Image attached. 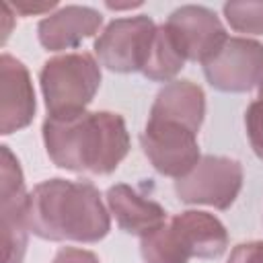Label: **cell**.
I'll use <instances>...</instances> for the list:
<instances>
[{"instance_id":"obj_1","label":"cell","mask_w":263,"mask_h":263,"mask_svg":"<svg viewBox=\"0 0 263 263\" xmlns=\"http://www.w3.org/2000/svg\"><path fill=\"white\" fill-rule=\"evenodd\" d=\"M43 144L60 168L90 175H109L127 156L129 136L121 115L111 111H80L47 115Z\"/></svg>"},{"instance_id":"obj_2","label":"cell","mask_w":263,"mask_h":263,"mask_svg":"<svg viewBox=\"0 0 263 263\" xmlns=\"http://www.w3.org/2000/svg\"><path fill=\"white\" fill-rule=\"evenodd\" d=\"M27 224L45 240L97 242L107 236L111 220L99 189L88 181L49 179L29 193Z\"/></svg>"},{"instance_id":"obj_3","label":"cell","mask_w":263,"mask_h":263,"mask_svg":"<svg viewBox=\"0 0 263 263\" xmlns=\"http://www.w3.org/2000/svg\"><path fill=\"white\" fill-rule=\"evenodd\" d=\"M228 247L224 224L208 212H183L142 236L144 263H187L191 257L216 259Z\"/></svg>"},{"instance_id":"obj_4","label":"cell","mask_w":263,"mask_h":263,"mask_svg":"<svg viewBox=\"0 0 263 263\" xmlns=\"http://www.w3.org/2000/svg\"><path fill=\"white\" fill-rule=\"evenodd\" d=\"M39 80L49 115H70L86 111L99 90L101 68L86 51L62 53L43 64Z\"/></svg>"},{"instance_id":"obj_5","label":"cell","mask_w":263,"mask_h":263,"mask_svg":"<svg viewBox=\"0 0 263 263\" xmlns=\"http://www.w3.org/2000/svg\"><path fill=\"white\" fill-rule=\"evenodd\" d=\"M158 27L146 14L115 18L97 37L92 49L101 66L111 72H142L156 37Z\"/></svg>"},{"instance_id":"obj_6","label":"cell","mask_w":263,"mask_h":263,"mask_svg":"<svg viewBox=\"0 0 263 263\" xmlns=\"http://www.w3.org/2000/svg\"><path fill=\"white\" fill-rule=\"evenodd\" d=\"M27 205L29 193L18 158L8 146H0V230H2V263H23L27 251Z\"/></svg>"},{"instance_id":"obj_7","label":"cell","mask_w":263,"mask_h":263,"mask_svg":"<svg viewBox=\"0 0 263 263\" xmlns=\"http://www.w3.org/2000/svg\"><path fill=\"white\" fill-rule=\"evenodd\" d=\"M242 187V166L228 156H201L199 162L175 181L177 197L183 203H203L228 210Z\"/></svg>"},{"instance_id":"obj_8","label":"cell","mask_w":263,"mask_h":263,"mask_svg":"<svg viewBox=\"0 0 263 263\" xmlns=\"http://www.w3.org/2000/svg\"><path fill=\"white\" fill-rule=\"evenodd\" d=\"M140 144L150 164L166 177L181 179L199 162L197 134L181 123L148 119Z\"/></svg>"},{"instance_id":"obj_9","label":"cell","mask_w":263,"mask_h":263,"mask_svg":"<svg viewBox=\"0 0 263 263\" xmlns=\"http://www.w3.org/2000/svg\"><path fill=\"white\" fill-rule=\"evenodd\" d=\"M185 60L210 62L226 43V29L220 18L205 6L187 4L171 12L162 25Z\"/></svg>"},{"instance_id":"obj_10","label":"cell","mask_w":263,"mask_h":263,"mask_svg":"<svg viewBox=\"0 0 263 263\" xmlns=\"http://www.w3.org/2000/svg\"><path fill=\"white\" fill-rule=\"evenodd\" d=\"M203 74L218 90H251L263 76V45L247 37H228L222 49L203 64Z\"/></svg>"},{"instance_id":"obj_11","label":"cell","mask_w":263,"mask_h":263,"mask_svg":"<svg viewBox=\"0 0 263 263\" xmlns=\"http://www.w3.org/2000/svg\"><path fill=\"white\" fill-rule=\"evenodd\" d=\"M35 90L25 64L10 53L0 58V134H12L31 123Z\"/></svg>"},{"instance_id":"obj_12","label":"cell","mask_w":263,"mask_h":263,"mask_svg":"<svg viewBox=\"0 0 263 263\" xmlns=\"http://www.w3.org/2000/svg\"><path fill=\"white\" fill-rule=\"evenodd\" d=\"M103 23L99 10L90 6H64L45 18H41L37 27L39 41L49 51L70 49L82 43L86 37L95 35Z\"/></svg>"},{"instance_id":"obj_13","label":"cell","mask_w":263,"mask_h":263,"mask_svg":"<svg viewBox=\"0 0 263 263\" xmlns=\"http://www.w3.org/2000/svg\"><path fill=\"white\" fill-rule=\"evenodd\" d=\"M205 115V95L191 80H173L162 86L150 107L148 119L181 123L191 132H199Z\"/></svg>"},{"instance_id":"obj_14","label":"cell","mask_w":263,"mask_h":263,"mask_svg":"<svg viewBox=\"0 0 263 263\" xmlns=\"http://www.w3.org/2000/svg\"><path fill=\"white\" fill-rule=\"evenodd\" d=\"M107 205L119 228L127 234L146 236L166 222V212L160 203L142 197L129 185L117 183L107 191Z\"/></svg>"},{"instance_id":"obj_15","label":"cell","mask_w":263,"mask_h":263,"mask_svg":"<svg viewBox=\"0 0 263 263\" xmlns=\"http://www.w3.org/2000/svg\"><path fill=\"white\" fill-rule=\"evenodd\" d=\"M183 64H185V58L181 55V51L177 49V45L173 43V39L164 31V27H158L150 58H148L142 74L154 82H168L181 72Z\"/></svg>"},{"instance_id":"obj_16","label":"cell","mask_w":263,"mask_h":263,"mask_svg":"<svg viewBox=\"0 0 263 263\" xmlns=\"http://www.w3.org/2000/svg\"><path fill=\"white\" fill-rule=\"evenodd\" d=\"M222 10L234 31L263 35V2H226Z\"/></svg>"},{"instance_id":"obj_17","label":"cell","mask_w":263,"mask_h":263,"mask_svg":"<svg viewBox=\"0 0 263 263\" xmlns=\"http://www.w3.org/2000/svg\"><path fill=\"white\" fill-rule=\"evenodd\" d=\"M245 127L253 152L263 160V103L253 101L245 111Z\"/></svg>"},{"instance_id":"obj_18","label":"cell","mask_w":263,"mask_h":263,"mask_svg":"<svg viewBox=\"0 0 263 263\" xmlns=\"http://www.w3.org/2000/svg\"><path fill=\"white\" fill-rule=\"evenodd\" d=\"M226 263H263V242L251 240L236 245Z\"/></svg>"},{"instance_id":"obj_19","label":"cell","mask_w":263,"mask_h":263,"mask_svg":"<svg viewBox=\"0 0 263 263\" xmlns=\"http://www.w3.org/2000/svg\"><path fill=\"white\" fill-rule=\"evenodd\" d=\"M51 263H101L99 257L92 251L86 249H76V247H66L58 251Z\"/></svg>"},{"instance_id":"obj_20","label":"cell","mask_w":263,"mask_h":263,"mask_svg":"<svg viewBox=\"0 0 263 263\" xmlns=\"http://www.w3.org/2000/svg\"><path fill=\"white\" fill-rule=\"evenodd\" d=\"M12 8L23 16H31V14H41L55 8V2H14Z\"/></svg>"},{"instance_id":"obj_21","label":"cell","mask_w":263,"mask_h":263,"mask_svg":"<svg viewBox=\"0 0 263 263\" xmlns=\"http://www.w3.org/2000/svg\"><path fill=\"white\" fill-rule=\"evenodd\" d=\"M0 18H2V43L6 41V37L10 35V21H12V12H10V4H6V2H2L0 4Z\"/></svg>"},{"instance_id":"obj_22","label":"cell","mask_w":263,"mask_h":263,"mask_svg":"<svg viewBox=\"0 0 263 263\" xmlns=\"http://www.w3.org/2000/svg\"><path fill=\"white\" fill-rule=\"evenodd\" d=\"M257 101L263 103V76H261V80L257 82Z\"/></svg>"}]
</instances>
